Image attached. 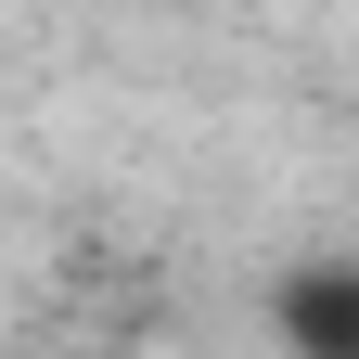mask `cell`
<instances>
[{
	"mask_svg": "<svg viewBox=\"0 0 359 359\" xmlns=\"http://www.w3.org/2000/svg\"><path fill=\"white\" fill-rule=\"evenodd\" d=\"M269 346L283 359H359V257H295L269 283Z\"/></svg>",
	"mask_w": 359,
	"mask_h": 359,
	"instance_id": "cell-1",
	"label": "cell"
}]
</instances>
